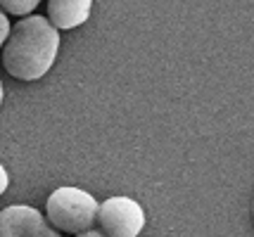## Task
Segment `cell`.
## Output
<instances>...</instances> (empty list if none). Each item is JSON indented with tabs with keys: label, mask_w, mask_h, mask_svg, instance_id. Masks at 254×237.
Masks as SVG:
<instances>
[{
	"label": "cell",
	"mask_w": 254,
	"mask_h": 237,
	"mask_svg": "<svg viewBox=\"0 0 254 237\" xmlns=\"http://www.w3.org/2000/svg\"><path fill=\"white\" fill-rule=\"evenodd\" d=\"M60 52V34L41 14H29L10 29L2 47V67L17 81L43 79Z\"/></svg>",
	"instance_id": "6da1fadb"
},
{
	"label": "cell",
	"mask_w": 254,
	"mask_h": 237,
	"mask_svg": "<svg viewBox=\"0 0 254 237\" xmlns=\"http://www.w3.org/2000/svg\"><path fill=\"white\" fill-rule=\"evenodd\" d=\"M98 209L100 204L95 202V197L78 188H57L45 204L48 223L71 235H81L93 228Z\"/></svg>",
	"instance_id": "7a4b0ae2"
},
{
	"label": "cell",
	"mask_w": 254,
	"mask_h": 237,
	"mask_svg": "<svg viewBox=\"0 0 254 237\" xmlns=\"http://www.w3.org/2000/svg\"><path fill=\"white\" fill-rule=\"evenodd\" d=\"M95 221L105 237H138L145 228V211L131 197H110L100 204Z\"/></svg>",
	"instance_id": "3957f363"
},
{
	"label": "cell",
	"mask_w": 254,
	"mask_h": 237,
	"mask_svg": "<svg viewBox=\"0 0 254 237\" xmlns=\"http://www.w3.org/2000/svg\"><path fill=\"white\" fill-rule=\"evenodd\" d=\"M0 237H60L45 216L29 204H12L0 211Z\"/></svg>",
	"instance_id": "277c9868"
},
{
	"label": "cell",
	"mask_w": 254,
	"mask_h": 237,
	"mask_svg": "<svg viewBox=\"0 0 254 237\" xmlns=\"http://www.w3.org/2000/svg\"><path fill=\"white\" fill-rule=\"evenodd\" d=\"M93 2L90 0H50L48 2V22L60 29L81 26L90 17Z\"/></svg>",
	"instance_id": "5b68a950"
},
{
	"label": "cell",
	"mask_w": 254,
	"mask_h": 237,
	"mask_svg": "<svg viewBox=\"0 0 254 237\" xmlns=\"http://www.w3.org/2000/svg\"><path fill=\"white\" fill-rule=\"evenodd\" d=\"M38 7V0H0V12L2 14H14V17H29Z\"/></svg>",
	"instance_id": "8992f818"
},
{
	"label": "cell",
	"mask_w": 254,
	"mask_h": 237,
	"mask_svg": "<svg viewBox=\"0 0 254 237\" xmlns=\"http://www.w3.org/2000/svg\"><path fill=\"white\" fill-rule=\"evenodd\" d=\"M10 19H7V14H2L0 12V47H2V43L7 41V36H10Z\"/></svg>",
	"instance_id": "52a82bcc"
},
{
	"label": "cell",
	"mask_w": 254,
	"mask_h": 237,
	"mask_svg": "<svg viewBox=\"0 0 254 237\" xmlns=\"http://www.w3.org/2000/svg\"><path fill=\"white\" fill-rule=\"evenodd\" d=\"M7 185H10V176H7V171H5V166L0 164V194H5V190H7Z\"/></svg>",
	"instance_id": "ba28073f"
},
{
	"label": "cell",
	"mask_w": 254,
	"mask_h": 237,
	"mask_svg": "<svg viewBox=\"0 0 254 237\" xmlns=\"http://www.w3.org/2000/svg\"><path fill=\"white\" fill-rule=\"evenodd\" d=\"M76 237H105L102 233H98V230H86V233H81V235Z\"/></svg>",
	"instance_id": "9c48e42d"
},
{
	"label": "cell",
	"mask_w": 254,
	"mask_h": 237,
	"mask_svg": "<svg viewBox=\"0 0 254 237\" xmlns=\"http://www.w3.org/2000/svg\"><path fill=\"white\" fill-rule=\"evenodd\" d=\"M2 93L5 91H2V81H0V104H2Z\"/></svg>",
	"instance_id": "30bf717a"
},
{
	"label": "cell",
	"mask_w": 254,
	"mask_h": 237,
	"mask_svg": "<svg viewBox=\"0 0 254 237\" xmlns=\"http://www.w3.org/2000/svg\"><path fill=\"white\" fill-rule=\"evenodd\" d=\"M252 221H254V199H252Z\"/></svg>",
	"instance_id": "8fae6325"
}]
</instances>
